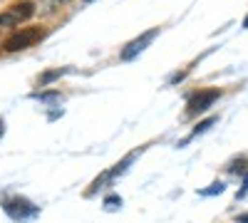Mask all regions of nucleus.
<instances>
[{
  "label": "nucleus",
  "instance_id": "nucleus-3",
  "mask_svg": "<svg viewBox=\"0 0 248 223\" xmlns=\"http://www.w3.org/2000/svg\"><path fill=\"white\" fill-rule=\"evenodd\" d=\"M35 15V5L30 0H23V3H15L8 13L0 15V28H13V25H20L23 20L32 17Z\"/></svg>",
  "mask_w": 248,
  "mask_h": 223
},
{
  "label": "nucleus",
  "instance_id": "nucleus-8",
  "mask_svg": "<svg viewBox=\"0 0 248 223\" xmlns=\"http://www.w3.org/2000/svg\"><path fill=\"white\" fill-rule=\"evenodd\" d=\"M119 206H122V198H119V196H107V198H105V208H107V211H117Z\"/></svg>",
  "mask_w": 248,
  "mask_h": 223
},
{
  "label": "nucleus",
  "instance_id": "nucleus-9",
  "mask_svg": "<svg viewBox=\"0 0 248 223\" xmlns=\"http://www.w3.org/2000/svg\"><path fill=\"white\" fill-rule=\"evenodd\" d=\"M226 186L221 184V181H216V184H211V189H206V191H201V196H214V193H221Z\"/></svg>",
  "mask_w": 248,
  "mask_h": 223
},
{
  "label": "nucleus",
  "instance_id": "nucleus-11",
  "mask_svg": "<svg viewBox=\"0 0 248 223\" xmlns=\"http://www.w3.org/2000/svg\"><path fill=\"white\" fill-rule=\"evenodd\" d=\"M243 28H246V30H248V17H246V20H243Z\"/></svg>",
  "mask_w": 248,
  "mask_h": 223
},
{
  "label": "nucleus",
  "instance_id": "nucleus-10",
  "mask_svg": "<svg viewBox=\"0 0 248 223\" xmlns=\"http://www.w3.org/2000/svg\"><path fill=\"white\" fill-rule=\"evenodd\" d=\"M238 223H248V213H243V216H238Z\"/></svg>",
  "mask_w": 248,
  "mask_h": 223
},
{
  "label": "nucleus",
  "instance_id": "nucleus-2",
  "mask_svg": "<svg viewBox=\"0 0 248 223\" xmlns=\"http://www.w3.org/2000/svg\"><path fill=\"white\" fill-rule=\"evenodd\" d=\"M45 37V32L40 30V28H20V30H15L8 40H5V50L8 52H20V50H28V47H32L37 40H43Z\"/></svg>",
  "mask_w": 248,
  "mask_h": 223
},
{
  "label": "nucleus",
  "instance_id": "nucleus-6",
  "mask_svg": "<svg viewBox=\"0 0 248 223\" xmlns=\"http://www.w3.org/2000/svg\"><path fill=\"white\" fill-rule=\"evenodd\" d=\"M67 72H70L67 67H62V70H52V72H45V74H40L37 82L45 87V85H50V82H52V79H57V77H62V74H67Z\"/></svg>",
  "mask_w": 248,
  "mask_h": 223
},
{
  "label": "nucleus",
  "instance_id": "nucleus-1",
  "mask_svg": "<svg viewBox=\"0 0 248 223\" xmlns=\"http://www.w3.org/2000/svg\"><path fill=\"white\" fill-rule=\"evenodd\" d=\"M3 211L13 218V221H28V218H35L37 213H40V208L35 206V204H30L28 198H23V196H10V198H3Z\"/></svg>",
  "mask_w": 248,
  "mask_h": 223
},
{
  "label": "nucleus",
  "instance_id": "nucleus-7",
  "mask_svg": "<svg viewBox=\"0 0 248 223\" xmlns=\"http://www.w3.org/2000/svg\"><path fill=\"white\" fill-rule=\"evenodd\" d=\"M216 121H218V117H209V119H203V121H201V124H199V127H196V129L191 132V136H189V139H194L196 134H201V132H206V129H209V127H214V124H216ZM189 139H184V141H181V144H186V141H189Z\"/></svg>",
  "mask_w": 248,
  "mask_h": 223
},
{
  "label": "nucleus",
  "instance_id": "nucleus-12",
  "mask_svg": "<svg viewBox=\"0 0 248 223\" xmlns=\"http://www.w3.org/2000/svg\"><path fill=\"white\" fill-rule=\"evenodd\" d=\"M85 3H90V0H85Z\"/></svg>",
  "mask_w": 248,
  "mask_h": 223
},
{
  "label": "nucleus",
  "instance_id": "nucleus-4",
  "mask_svg": "<svg viewBox=\"0 0 248 223\" xmlns=\"http://www.w3.org/2000/svg\"><path fill=\"white\" fill-rule=\"evenodd\" d=\"M218 97H221L218 89H201V92H196V94L189 99V104H186V117H196V114L206 112Z\"/></svg>",
  "mask_w": 248,
  "mask_h": 223
},
{
  "label": "nucleus",
  "instance_id": "nucleus-5",
  "mask_svg": "<svg viewBox=\"0 0 248 223\" xmlns=\"http://www.w3.org/2000/svg\"><path fill=\"white\" fill-rule=\"evenodd\" d=\"M156 35H159V28H152V30H147L144 35H139L137 40H132V43H129L127 47H124V50H122V55H119V57H122V59H134V57H137L141 50H147V47L154 43V37H156Z\"/></svg>",
  "mask_w": 248,
  "mask_h": 223
}]
</instances>
